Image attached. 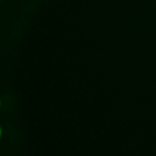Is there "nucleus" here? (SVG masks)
Masks as SVG:
<instances>
[{
    "mask_svg": "<svg viewBox=\"0 0 156 156\" xmlns=\"http://www.w3.org/2000/svg\"><path fill=\"white\" fill-rule=\"evenodd\" d=\"M1 138H2V127L0 124V140H1Z\"/></svg>",
    "mask_w": 156,
    "mask_h": 156,
    "instance_id": "nucleus-1",
    "label": "nucleus"
},
{
    "mask_svg": "<svg viewBox=\"0 0 156 156\" xmlns=\"http://www.w3.org/2000/svg\"><path fill=\"white\" fill-rule=\"evenodd\" d=\"M1 105H2V101H1V98H0V108H1Z\"/></svg>",
    "mask_w": 156,
    "mask_h": 156,
    "instance_id": "nucleus-2",
    "label": "nucleus"
}]
</instances>
